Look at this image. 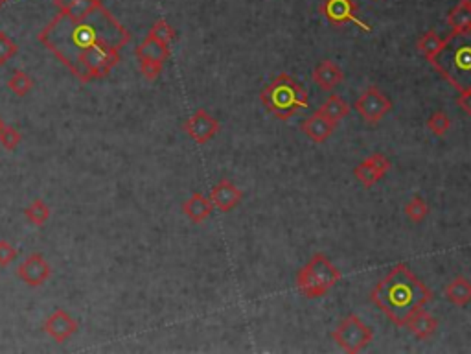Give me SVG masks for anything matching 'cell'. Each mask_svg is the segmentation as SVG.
<instances>
[{"instance_id": "obj_1", "label": "cell", "mask_w": 471, "mask_h": 354, "mask_svg": "<svg viewBox=\"0 0 471 354\" xmlns=\"http://www.w3.org/2000/svg\"><path fill=\"white\" fill-rule=\"evenodd\" d=\"M37 39L79 81H94L120 63V50L131 41V33L101 4L81 19L59 11Z\"/></svg>"}, {"instance_id": "obj_2", "label": "cell", "mask_w": 471, "mask_h": 354, "mask_svg": "<svg viewBox=\"0 0 471 354\" xmlns=\"http://www.w3.org/2000/svg\"><path fill=\"white\" fill-rule=\"evenodd\" d=\"M433 299V291L408 270L407 264L394 266L370 291V301L396 327H405L414 312Z\"/></svg>"}, {"instance_id": "obj_3", "label": "cell", "mask_w": 471, "mask_h": 354, "mask_svg": "<svg viewBox=\"0 0 471 354\" xmlns=\"http://www.w3.org/2000/svg\"><path fill=\"white\" fill-rule=\"evenodd\" d=\"M431 65L458 92L471 89V30L451 32Z\"/></svg>"}, {"instance_id": "obj_4", "label": "cell", "mask_w": 471, "mask_h": 354, "mask_svg": "<svg viewBox=\"0 0 471 354\" xmlns=\"http://www.w3.org/2000/svg\"><path fill=\"white\" fill-rule=\"evenodd\" d=\"M260 100L269 113L280 120H289L297 113L309 107V95L293 76L278 74L260 92Z\"/></svg>"}, {"instance_id": "obj_5", "label": "cell", "mask_w": 471, "mask_h": 354, "mask_svg": "<svg viewBox=\"0 0 471 354\" xmlns=\"http://www.w3.org/2000/svg\"><path fill=\"white\" fill-rule=\"evenodd\" d=\"M340 277V271L324 253H315L297 273V288L306 299H319L336 288Z\"/></svg>"}, {"instance_id": "obj_6", "label": "cell", "mask_w": 471, "mask_h": 354, "mask_svg": "<svg viewBox=\"0 0 471 354\" xmlns=\"http://www.w3.org/2000/svg\"><path fill=\"white\" fill-rule=\"evenodd\" d=\"M331 338L346 353H361L374 339V330L363 321L361 317L350 314L337 325Z\"/></svg>"}, {"instance_id": "obj_7", "label": "cell", "mask_w": 471, "mask_h": 354, "mask_svg": "<svg viewBox=\"0 0 471 354\" xmlns=\"http://www.w3.org/2000/svg\"><path fill=\"white\" fill-rule=\"evenodd\" d=\"M320 13L326 17V21L333 26H345V24H356L363 32L370 33L372 26L357 17V4L354 0H324L320 4Z\"/></svg>"}, {"instance_id": "obj_8", "label": "cell", "mask_w": 471, "mask_h": 354, "mask_svg": "<svg viewBox=\"0 0 471 354\" xmlns=\"http://www.w3.org/2000/svg\"><path fill=\"white\" fill-rule=\"evenodd\" d=\"M356 111L359 113V117L367 124H377L385 118L387 113H390L392 109V102L388 100L387 96L383 95L381 90L370 85L365 92H363L359 98L354 104Z\"/></svg>"}, {"instance_id": "obj_9", "label": "cell", "mask_w": 471, "mask_h": 354, "mask_svg": "<svg viewBox=\"0 0 471 354\" xmlns=\"http://www.w3.org/2000/svg\"><path fill=\"white\" fill-rule=\"evenodd\" d=\"M220 120L212 117L206 109H197V111L184 122V131L188 133V137L197 144H206L220 133Z\"/></svg>"}, {"instance_id": "obj_10", "label": "cell", "mask_w": 471, "mask_h": 354, "mask_svg": "<svg viewBox=\"0 0 471 354\" xmlns=\"http://www.w3.org/2000/svg\"><path fill=\"white\" fill-rule=\"evenodd\" d=\"M50 275H52L50 262L41 253H32L17 268V277L30 288L44 284L50 279Z\"/></svg>"}, {"instance_id": "obj_11", "label": "cell", "mask_w": 471, "mask_h": 354, "mask_svg": "<svg viewBox=\"0 0 471 354\" xmlns=\"http://www.w3.org/2000/svg\"><path fill=\"white\" fill-rule=\"evenodd\" d=\"M42 330L50 338L56 339L58 344H65L67 339H70L74 334L78 332V321L67 310L59 308V310H56V312L48 316V319L42 325Z\"/></svg>"}, {"instance_id": "obj_12", "label": "cell", "mask_w": 471, "mask_h": 354, "mask_svg": "<svg viewBox=\"0 0 471 354\" xmlns=\"http://www.w3.org/2000/svg\"><path fill=\"white\" fill-rule=\"evenodd\" d=\"M241 200H243V192L229 179H221L210 192L212 205L220 209L221 212H229L236 209L241 203Z\"/></svg>"}, {"instance_id": "obj_13", "label": "cell", "mask_w": 471, "mask_h": 354, "mask_svg": "<svg viewBox=\"0 0 471 354\" xmlns=\"http://www.w3.org/2000/svg\"><path fill=\"white\" fill-rule=\"evenodd\" d=\"M336 126H337L336 122H331L330 118H326L322 113L315 111L313 115H309V117L302 122V131L304 135H308L309 140H313V143L317 144H322L333 135Z\"/></svg>"}, {"instance_id": "obj_14", "label": "cell", "mask_w": 471, "mask_h": 354, "mask_svg": "<svg viewBox=\"0 0 471 354\" xmlns=\"http://www.w3.org/2000/svg\"><path fill=\"white\" fill-rule=\"evenodd\" d=\"M136 58L146 59V61H158V63H166L170 58V45L166 42L158 41V39L151 38L149 33H147V38L136 47L135 50Z\"/></svg>"}, {"instance_id": "obj_15", "label": "cell", "mask_w": 471, "mask_h": 354, "mask_svg": "<svg viewBox=\"0 0 471 354\" xmlns=\"http://www.w3.org/2000/svg\"><path fill=\"white\" fill-rule=\"evenodd\" d=\"M405 327L414 334V338L429 339L436 332V328H438V319L435 316H431L429 312H425L424 308H420L418 312H414L411 316Z\"/></svg>"}, {"instance_id": "obj_16", "label": "cell", "mask_w": 471, "mask_h": 354, "mask_svg": "<svg viewBox=\"0 0 471 354\" xmlns=\"http://www.w3.org/2000/svg\"><path fill=\"white\" fill-rule=\"evenodd\" d=\"M212 211H214V205H212L210 198H204L199 192L192 194V198L183 203L184 216L188 218L192 223H203L212 214Z\"/></svg>"}, {"instance_id": "obj_17", "label": "cell", "mask_w": 471, "mask_h": 354, "mask_svg": "<svg viewBox=\"0 0 471 354\" xmlns=\"http://www.w3.org/2000/svg\"><path fill=\"white\" fill-rule=\"evenodd\" d=\"M342 79H345L342 70H340L333 61H330V59L322 61V63L313 70V81L319 85L322 90L336 89Z\"/></svg>"}, {"instance_id": "obj_18", "label": "cell", "mask_w": 471, "mask_h": 354, "mask_svg": "<svg viewBox=\"0 0 471 354\" xmlns=\"http://www.w3.org/2000/svg\"><path fill=\"white\" fill-rule=\"evenodd\" d=\"M444 296L455 307H468L471 303V282L466 277H455L444 288Z\"/></svg>"}, {"instance_id": "obj_19", "label": "cell", "mask_w": 471, "mask_h": 354, "mask_svg": "<svg viewBox=\"0 0 471 354\" xmlns=\"http://www.w3.org/2000/svg\"><path fill=\"white\" fill-rule=\"evenodd\" d=\"M319 113H322L326 118H330L331 122H336V124H339L342 118H346L348 115H350V106L346 104L340 96L337 95H331L328 96L324 100V104L320 106Z\"/></svg>"}, {"instance_id": "obj_20", "label": "cell", "mask_w": 471, "mask_h": 354, "mask_svg": "<svg viewBox=\"0 0 471 354\" xmlns=\"http://www.w3.org/2000/svg\"><path fill=\"white\" fill-rule=\"evenodd\" d=\"M453 32H466L471 30V8L470 6L458 4L455 10L449 11V15L445 19Z\"/></svg>"}, {"instance_id": "obj_21", "label": "cell", "mask_w": 471, "mask_h": 354, "mask_svg": "<svg viewBox=\"0 0 471 354\" xmlns=\"http://www.w3.org/2000/svg\"><path fill=\"white\" fill-rule=\"evenodd\" d=\"M416 47H418V52L422 54V56H424V58L431 63V61H433V59L438 56V52L442 50V47H444V39L440 38L438 33L427 32L424 38H420V41H418V45H416Z\"/></svg>"}, {"instance_id": "obj_22", "label": "cell", "mask_w": 471, "mask_h": 354, "mask_svg": "<svg viewBox=\"0 0 471 354\" xmlns=\"http://www.w3.org/2000/svg\"><path fill=\"white\" fill-rule=\"evenodd\" d=\"M24 218H26L32 225H35V227H41V225H44V223L50 220V207H48L42 200H33L32 203L24 209Z\"/></svg>"}, {"instance_id": "obj_23", "label": "cell", "mask_w": 471, "mask_h": 354, "mask_svg": "<svg viewBox=\"0 0 471 354\" xmlns=\"http://www.w3.org/2000/svg\"><path fill=\"white\" fill-rule=\"evenodd\" d=\"M8 89H10L15 96H19V98L26 96L28 92L33 89L32 76L21 69L13 70V74H11L10 79H8Z\"/></svg>"}, {"instance_id": "obj_24", "label": "cell", "mask_w": 471, "mask_h": 354, "mask_svg": "<svg viewBox=\"0 0 471 354\" xmlns=\"http://www.w3.org/2000/svg\"><path fill=\"white\" fill-rule=\"evenodd\" d=\"M354 175H356V179L359 181L363 186H367V188H370V186L376 185L377 181L383 179V175L368 163L367 159L354 168Z\"/></svg>"}, {"instance_id": "obj_25", "label": "cell", "mask_w": 471, "mask_h": 354, "mask_svg": "<svg viewBox=\"0 0 471 354\" xmlns=\"http://www.w3.org/2000/svg\"><path fill=\"white\" fill-rule=\"evenodd\" d=\"M405 214H407V218L411 222L414 223L424 222L425 218H427V214H429V205H427V201H425L424 198L420 196V194H416V196H413V200L405 205Z\"/></svg>"}, {"instance_id": "obj_26", "label": "cell", "mask_w": 471, "mask_h": 354, "mask_svg": "<svg viewBox=\"0 0 471 354\" xmlns=\"http://www.w3.org/2000/svg\"><path fill=\"white\" fill-rule=\"evenodd\" d=\"M101 0H72L65 10H59L67 13V15L74 17V19H81V17L89 15L96 8H100Z\"/></svg>"}, {"instance_id": "obj_27", "label": "cell", "mask_w": 471, "mask_h": 354, "mask_svg": "<svg viewBox=\"0 0 471 354\" xmlns=\"http://www.w3.org/2000/svg\"><path fill=\"white\" fill-rule=\"evenodd\" d=\"M149 35L158 39V41L166 42V45H172V41L175 39V30H173V26H170V22L166 19H158L151 26V30H149Z\"/></svg>"}, {"instance_id": "obj_28", "label": "cell", "mask_w": 471, "mask_h": 354, "mask_svg": "<svg viewBox=\"0 0 471 354\" xmlns=\"http://www.w3.org/2000/svg\"><path fill=\"white\" fill-rule=\"evenodd\" d=\"M427 127H429L431 133H435L438 137H444L445 133L449 131L451 120L444 111H436L435 115H431L429 120H427Z\"/></svg>"}, {"instance_id": "obj_29", "label": "cell", "mask_w": 471, "mask_h": 354, "mask_svg": "<svg viewBox=\"0 0 471 354\" xmlns=\"http://www.w3.org/2000/svg\"><path fill=\"white\" fill-rule=\"evenodd\" d=\"M17 52H19L17 42L6 32H0V65L8 63Z\"/></svg>"}, {"instance_id": "obj_30", "label": "cell", "mask_w": 471, "mask_h": 354, "mask_svg": "<svg viewBox=\"0 0 471 354\" xmlns=\"http://www.w3.org/2000/svg\"><path fill=\"white\" fill-rule=\"evenodd\" d=\"M21 140H22L21 131L15 129V127L4 126V129L0 131V144H2L8 152H13V150L21 144Z\"/></svg>"}, {"instance_id": "obj_31", "label": "cell", "mask_w": 471, "mask_h": 354, "mask_svg": "<svg viewBox=\"0 0 471 354\" xmlns=\"http://www.w3.org/2000/svg\"><path fill=\"white\" fill-rule=\"evenodd\" d=\"M164 69V63H158V61H146L142 59L140 61V74L147 79V81H155V79L160 76Z\"/></svg>"}, {"instance_id": "obj_32", "label": "cell", "mask_w": 471, "mask_h": 354, "mask_svg": "<svg viewBox=\"0 0 471 354\" xmlns=\"http://www.w3.org/2000/svg\"><path fill=\"white\" fill-rule=\"evenodd\" d=\"M17 257V249L8 240H0V268L11 264Z\"/></svg>"}, {"instance_id": "obj_33", "label": "cell", "mask_w": 471, "mask_h": 354, "mask_svg": "<svg viewBox=\"0 0 471 354\" xmlns=\"http://www.w3.org/2000/svg\"><path fill=\"white\" fill-rule=\"evenodd\" d=\"M367 161L377 170V172H379V174L383 175V177L387 175L388 170L392 168V163H390V161H388V159L383 154H372L370 157H367Z\"/></svg>"}, {"instance_id": "obj_34", "label": "cell", "mask_w": 471, "mask_h": 354, "mask_svg": "<svg viewBox=\"0 0 471 354\" xmlns=\"http://www.w3.org/2000/svg\"><path fill=\"white\" fill-rule=\"evenodd\" d=\"M456 104H458V107H461L462 111L471 117V89L466 90V92H461V96H458Z\"/></svg>"}, {"instance_id": "obj_35", "label": "cell", "mask_w": 471, "mask_h": 354, "mask_svg": "<svg viewBox=\"0 0 471 354\" xmlns=\"http://www.w3.org/2000/svg\"><path fill=\"white\" fill-rule=\"evenodd\" d=\"M70 2H72V0H53V4L58 6V10H65Z\"/></svg>"}, {"instance_id": "obj_36", "label": "cell", "mask_w": 471, "mask_h": 354, "mask_svg": "<svg viewBox=\"0 0 471 354\" xmlns=\"http://www.w3.org/2000/svg\"><path fill=\"white\" fill-rule=\"evenodd\" d=\"M4 126H6V124H4V118L0 117V131H2V129H4Z\"/></svg>"}, {"instance_id": "obj_37", "label": "cell", "mask_w": 471, "mask_h": 354, "mask_svg": "<svg viewBox=\"0 0 471 354\" xmlns=\"http://www.w3.org/2000/svg\"><path fill=\"white\" fill-rule=\"evenodd\" d=\"M461 4H464V6H470V8H471V0H461Z\"/></svg>"}, {"instance_id": "obj_38", "label": "cell", "mask_w": 471, "mask_h": 354, "mask_svg": "<svg viewBox=\"0 0 471 354\" xmlns=\"http://www.w3.org/2000/svg\"><path fill=\"white\" fill-rule=\"evenodd\" d=\"M6 2H8V0H0V6H4Z\"/></svg>"}, {"instance_id": "obj_39", "label": "cell", "mask_w": 471, "mask_h": 354, "mask_svg": "<svg viewBox=\"0 0 471 354\" xmlns=\"http://www.w3.org/2000/svg\"><path fill=\"white\" fill-rule=\"evenodd\" d=\"M376 2H377V0H376Z\"/></svg>"}]
</instances>
